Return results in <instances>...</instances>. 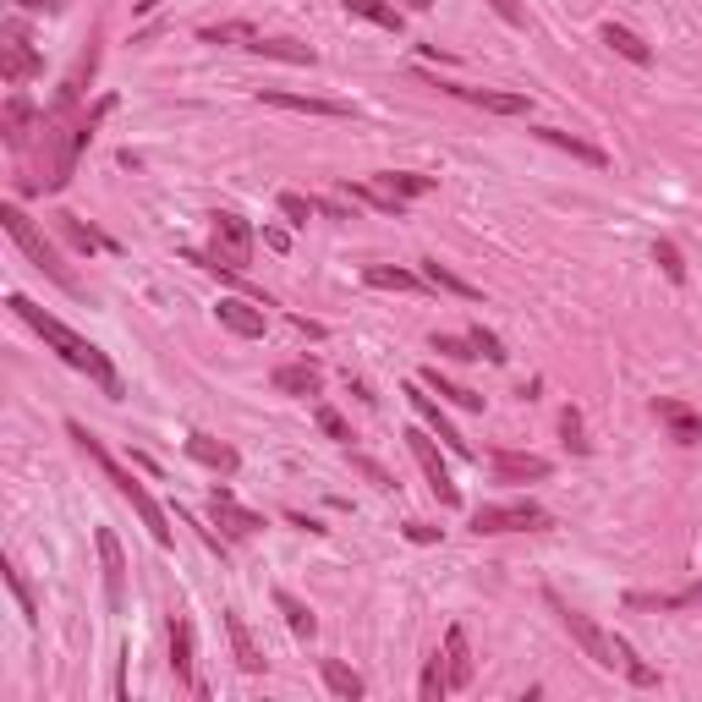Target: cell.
<instances>
[{"label":"cell","instance_id":"9c48e42d","mask_svg":"<svg viewBox=\"0 0 702 702\" xmlns=\"http://www.w3.org/2000/svg\"><path fill=\"white\" fill-rule=\"evenodd\" d=\"M407 401H412V412L422 418V428H428V433H439V439H444V444H450L455 455H472V444H467V439L455 433V422L444 418V407H439V401L428 396V385H422V379H418V385H407Z\"/></svg>","mask_w":702,"mask_h":702},{"label":"cell","instance_id":"8d00e7d4","mask_svg":"<svg viewBox=\"0 0 702 702\" xmlns=\"http://www.w3.org/2000/svg\"><path fill=\"white\" fill-rule=\"evenodd\" d=\"M433 352H439V357H455V363H472V357H478L472 335H467V340H455V335H433Z\"/></svg>","mask_w":702,"mask_h":702},{"label":"cell","instance_id":"f546056e","mask_svg":"<svg viewBox=\"0 0 702 702\" xmlns=\"http://www.w3.org/2000/svg\"><path fill=\"white\" fill-rule=\"evenodd\" d=\"M340 6H346V17H363V22H379V28L401 33V11L390 0H340Z\"/></svg>","mask_w":702,"mask_h":702},{"label":"cell","instance_id":"f35d334b","mask_svg":"<svg viewBox=\"0 0 702 702\" xmlns=\"http://www.w3.org/2000/svg\"><path fill=\"white\" fill-rule=\"evenodd\" d=\"M472 346H478V357H489V363H505V346H500V335H494V329L472 324Z\"/></svg>","mask_w":702,"mask_h":702},{"label":"cell","instance_id":"5bb4252c","mask_svg":"<svg viewBox=\"0 0 702 702\" xmlns=\"http://www.w3.org/2000/svg\"><path fill=\"white\" fill-rule=\"evenodd\" d=\"M39 66H44V61H39V55L28 50V39L11 28V33H6V50H0V77H6V83H28V77H39Z\"/></svg>","mask_w":702,"mask_h":702},{"label":"cell","instance_id":"cb8c5ba5","mask_svg":"<svg viewBox=\"0 0 702 702\" xmlns=\"http://www.w3.org/2000/svg\"><path fill=\"white\" fill-rule=\"evenodd\" d=\"M604 44H609L615 55H626L631 66H648V61H653V50H648L631 28H620V22H604Z\"/></svg>","mask_w":702,"mask_h":702},{"label":"cell","instance_id":"83f0119b","mask_svg":"<svg viewBox=\"0 0 702 702\" xmlns=\"http://www.w3.org/2000/svg\"><path fill=\"white\" fill-rule=\"evenodd\" d=\"M538 138L555 143V148H565V154H570V159H581V165H609V154H604V148H593V143L570 138V133H560V127H538Z\"/></svg>","mask_w":702,"mask_h":702},{"label":"cell","instance_id":"74e56055","mask_svg":"<svg viewBox=\"0 0 702 702\" xmlns=\"http://www.w3.org/2000/svg\"><path fill=\"white\" fill-rule=\"evenodd\" d=\"M653 259H659V270H664L670 281H675V285H687V264H681L675 242H659V248H653Z\"/></svg>","mask_w":702,"mask_h":702},{"label":"cell","instance_id":"ee69618b","mask_svg":"<svg viewBox=\"0 0 702 702\" xmlns=\"http://www.w3.org/2000/svg\"><path fill=\"white\" fill-rule=\"evenodd\" d=\"M352 461H357V467H363V472H368V478H374L379 489H396V478H390V472H385L379 461H368V455H352Z\"/></svg>","mask_w":702,"mask_h":702},{"label":"cell","instance_id":"bcb514c9","mask_svg":"<svg viewBox=\"0 0 702 702\" xmlns=\"http://www.w3.org/2000/svg\"><path fill=\"white\" fill-rule=\"evenodd\" d=\"M489 6H494L505 22H522V6H516V0H489Z\"/></svg>","mask_w":702,"mask_h":702},{"label":"cell","instance_id":"484cf974","mask_svg":"<svg viewBox=\"0 0 702 702\" xmlns=\"http://www.w3.org/2000/svg\"><path fill=\"white\" fill-rule=\"evenodd\" d=\"M318 670H324V687H329V692H335V698L357 702V698H363V692H368V687H363V675H357V670H346V664H340V659H324V664H318Z\"/></svg>","mask_w":702,"mask_h":702},{"label":"cell","instance_id":"2e32d148","mask_svg":"<svg viewBox=\"0 0 702 702\" xmlns=\"http://www.w3.org/2000/svg\"><path fill=\"white\" fill-rule=\"evenodd\" d=\"M214 318L231 329V335H242V340H259L264 335V313L253 307V302H237V296H220V307H214Z\"/></svg>","mask_w":702,"mask_h":702},{"label":"cell","instance_id":"4fadbf2b","mask_svg":"<svg viewBox=\"0 0 702 702\" xmlns=\"http://www.w3.org/2000/svg\"><path fill=\"white\" fill-rule=\"evenodd\" d=\"M170 670H176V681L187 687V692H198V698H209V687L192 675V620H170Z\"/></svg>","mask_w":702,"mask_h":702},{"label":"cell","instance_id":"44dd1931","mask_svg":"<svg viewBox=\"0 0 702 702\" xmlns=\"http://www.w3.org/2000/svg\"><path fill=\"white\" fill-rule=\"evenodd\" d=\"M653 418L664 422L681 444H698V439H702V418L687 407V401H653Z\"/></svg>","mask_w":702,"mask_h":702},{"label":"cell","instance_id":"8992f818","mask_svg":"<svg viewBox=\"0 0 702 702\" xmlns=\"http://www.w3.org/2000/svg\"><path fill=\"white\" fill-rule=\"evenodd\" d=\"M544 598H549V609L560 615V626L576 637V642H581V653H587L598 670H620V653H615V637H609V631H598V626H593L581 609H570V604H565L560 593H544Z\"/></svg>","mask_w":702,"mask_h":702},{"label":"cell","instance_id":"277c9868","mask_svg":"<svg viewBox=\"0 0 702 702\" xmlns=\"http://www.w3.org/2000/svg\"><path fill=\"white\" fill-rule=\"evenodd\" d=\"M209 226H214V253H209V259H203V253H187V259L203 264V270H231V275H242V270L253 264V226H248L242 214H231V209L209 214Z\"/></svg>","mask_w":702,"mask_h":702},{"label":"cell","instance_id":"60d3db41","mask_svg":"<svg viewBox=\"0 0 702 702\" xmlns=\"http://www.w3.org/2000/svg\"><path fill=\"white\" fill-rule=\"evenodd\" d=\"M61 231H66V237H72V242L83 248V253H94V248H99V237H94V231H88V226H83L77 214H61Z\"/></svg>","mask_w":702,"mask_h":702},{"label":"cell","instance_id":"ba28073f","mask_svg":"<svg viewBox=\"0 0 702 702\" xmlns=\"http://www.w3.org/2000/svg\"><path fill=\"white\" fill-rule=\"evenodd\" d=\"M94 544H99V560H105V604H111V615H122L127 609V555H122V538L111 527H99Z\"/></svg>","mask_w":702,"mask_h":702},{"label":"cell","instance_id":"d6986e66","mask_svg":"<svg viewBox=\"0 0 702 702\" xmlns=\"http://www.w3.org/2000/svg\"><path fill=\"white\" fill-rule=\"evenodd\" d=\"M33 122H39V111L28 105V94H11V99H6V111H0V133H6V143H11V148H28Z\"/></svg>","mask_w":702,"mask_h":702},{"label":"cell","instance_id":"7dc6e473","mask_svg":"<svg viewBox=\"0 0 702 702\" xmlns=\"http://www.w3.org/2000/svg\"><path fill=\"white\" fill-rule=\"evenodd\" d=\"M17 6H33V11H66V0H17Z\"/></svg>","mask_w":702,"mask_h":702},{"label":"cell","instance_id":"1f68e13d","mask_svg":"<svg viewBox=\"0 0 702 702\" xmlns=\"http://www.w3.org/2000/svg\"><path fill=\"white\" fill-rule=\"evenodd\" d=\"M275 604H281V615H285V626H291V631H296V637H313V631H318V620H313V609H307V604H302V598H296V593H275Z\"/></svg>","mask_w":702,"mask_h":702},{"label":"cell","instance_id":"7402d4cb","mask_svg":"<svg viewBox=\"0 0 702 702\" xmlns=\"http://www.w3.org/2000/svg\"><path fill=\"white\" fill-rule=\"evenodd\" d=\"M444 670H450V692L472 687V653H467V631L461 626L444 631Z\"/></svg>","mask_w":702,"mask_h":702},{"label":"cell","instance_id":"ffe728a7","mask_svg":"<svg viewBox=\"0 0 702 702\" xmlns=\"http://www.w3.org/2000/svg\"><path fill=\"white\" fill-rule=\"evenodd\" d=\"M494 472L505 483H527V478H549V461L527 455V450H494Z\"/></svg>","mask_w":702,"mask_h":702},{"label":"cell","instance_id":"7bdbcfd3","mask_svg":"<svg viewBox=\"0 0 702 702\" xmlns=\"http://www.w3.org/2000/svg\"><path fill=\"white\" fill-rule=\"evenodd\" d=\"M318 428H324V433H329V439H340V444H346V439H352V428H346V418H340V412H335V407H318Z\"/></svg>","mask_w":702,"mask_h":702},{"label":"cell","instance_id":"ac0fdd59","mask_svg":"<svg viewBox=\"0 0 702 702\" xmlns=\"http://www.w3.org/2000/svg\"><path fill=\"white\" fill-rule=\"evenodd\" d=\"M385 198H396L401 209H407V198H422V192H433V176H418V170H379V176H368Z\"/></svg>","mask_w":702,"mask_h":702},{"label":"cell","instance_id":"603a6c76","mask_svg":"<svg viewBox=\"0 0 702 702\" xmlns=\"http://www.w3.org/2000/svg\"><path fill=\"white\" fill-rule=\"evenodd\" d=\"M318 385H324V374L313 363H285V368H275V390L281 396H318Z\"/></svg>","mask_w":702,"mask_h":702},{"label":"cell","instance_id":"5b68a950","mask_svg":"<svg viewBox=\"0 0 702 702\" xmlns=\"http://www.w3.org/2000/svg\"><path fill=\"white\" fill-rule=\"evenodd\" d=\"M549 527V511L538 500H505V505H483L472 516V533L478 538H505V533H544Z\"/></svg>","mask_w":702,"mask_h":702},{"label":"cell","instance_id":"f6af8a7d","mask_svg":"<svg viewBox=\"0 0 702 702\" xmlns=\"http://www.w3.org/2000/svg\"><path fill=\"white\" fill-rule=\"evenodd\" d=\"M407 538H412V544H433V538H439V527H428V522H407Z\"/></svg>","mask_w":702,"mask_h":702},{"label":"cell","instance_id":"836d02e7","mask_svg":"<svg viewBox=\"0 0 702 702\" xmlns=\"http://www.w3.org/2000/svg\"><path fill=\"white\" fill-rule=\"evenodd\" d=\"M203 39H209V44H242V50H253V44H259V28H248V22H220V28H203Z\"/></svg>","mask_w":702,"mask_h":702},{"label":"cell","instance_id":"b9f144b4","mask_svg":"<svg viewBox=\"0 0 702 702\" xmlns=\"http://www.w3.org/2000/svg\"><path fill=\"white\" fill-rule=\"evenodd\" d=\"M560 433H565V444L576 450V455H587V439H581V412L576 407H565V418H560Z\"/></svg>","mask_w":702,"mask_h":702},{"label":"cell","instance_id":"6da1fadb","mask_svg":"<svg viewBox=\"0 0 702 702\" xmlns=\"http://www.w3.org/2000/svg\"><path fill=\"white\" fill-rule=\"evenodd\" d=\"M11 313H17L22 324H33V329L44 335V346H55V352H61V363H72V368H77V374H88V379H94V385H99L111 401H122V374L111 368V357H105L94 340H83V335H77L72 324H61L55 313L33 307L22 291H11Z\"/></svg>","mask_w":702,"mask_h":702},{"label":"cell","instance_id":"c3c4849f","mask_svg":"<svg viewBox=\"0 0 702 702\" xmlns=\"http://www.w3.org/2000/svg\"><path fill=\"white\" fill-rule=\"evenodd\" d=\"M407 6H412V11H428V6H433V0H407Z\"/></svg>","mask_w":702,"mask_h":702},{"label":"cell","instance_id":"30bf717a","mask_svg":"<svg viewBox=\"0 0 702 702\" xmlns=\"http://www.w3.org/2000/svg\"><path fill=\"white\" fill-rule=\"evenodd\" d=\"M209 516L226 527V538H253V533H264V516H259V511H248V505H237V494H231V489H214Z\"/></svg>","mask_w":702,"mask_h":702},{"label":"cell","instance_id":"e0dca14e","mask_svg":"<svg viewBox=\"0 0 702 702\" xmlns=\"http://www.w3.org/2000/svg\"><path fill=\"white\" fill-rule=\"evenodd\" d=\"M226 631H231V653H237V664L248 670V675H259L270 659H264V648L253 642V631H248V620H242V609H226Z\"/></svg>","mask_w":702,"mask_h":702},{"label":"cell","instance_id":"7a4b0ae2","mask_svg":"<svg viewBox=\"0 0 702 702\" xmlns=\"http://www.w3.org/2000/svg\"><path fill=\"white\" fill-rule=\"evenodd\" d=\"M66 433H72V439H77V450H83V455H88V461H94V467H99V472H105V478H111V483H116L127 500H133V511L143 516L148 538H154L159 549H170V544H176V533H170V516L159 511V500H154V494H148L138 478H133V472H127V467H122V461H116V455H111V450H105V444H99V439H94V433H88L77 418L66 422Z\"/></svg>","mask_w":702,"mask_h":702},{"label":"cell","instance_id":"e575fe53","mask_svg":"<svg viewBox=\"0 0 702 702\" xmlns=\"http://www.w3.org/2000/svg\"><path fill=\"white\" fill-rule=\"evenodd\" d=\"M444 692H450V670H444V653H433L422 664V702H439Z\"/></svg>","mask_w":702,"mask_h":702},{"label":"cell","instance_id":"9a60e30c","mask_svg":"<svg viewBox=\"0 0 702 702\" xmlns=\"http://www.w3.org/2000/svg\"><path fill=\"white\" fill-rule=\"evenodd\" d=\"M187 455L192 461H203L209 472H220V478H231L237 467H242V455L226 444V439H209V433H187Z\"/></svg>","mask_w":702,"mask_h":702},{"label":"cell","instance_id":"f1b7e54d","mask_svg":"<svg viewBox=\"0 0 702 702\" xmlns=\"http://www.w3.org/2000/svg\"><path fill=\"white\" fill-rule=\"evenodd\" d=\"M422 385H428L439 401H455V407H467V412H483V396H478V390H467V385L439 379V368H428V374H422Z\"/></svg>","mask_w":702,"mask_h":702},{"label":"cell","instance_id":"ab89813d","mask_svg":"<svg viewBox=\"0 0 702 702\" xmlns=\"http://www.w3.org/2000/svg\"><path fill=\"white\" fill-rule=\"evenodd\" d=\"M631 598H642V604H659V609H681V604H702V581H692L687 593H670V598H648V593H631Z\"/></svg>","mask_w":702,"mask_h":702},{"label":"cell","instance_id":"3957f363","mask_svg":"<svg viewBox=\"0 0 702 702\" xmlns=\"http://www.w3.org/2000/svg\"><path fill=\"white\" fill-rule=\"evenodd\" d=\"M0 226H6V237H11V242H17L22 253H28V264H33L39 275H50V281L61 285L66 296H83V285H77V275H72L66 264H61L55 242H50V237H44V231H39V226H33V220H28V214L17 209V203H0Z\"/></svg>","mask_w":702,"mask_h":702},{"label":"cell","instance_id":"52a82bcc","mask_svg":"<svg viewBox=\"0 0 702 702\" xmlns=\"http://www.w3.org/2000/svg\"><path fill=\"white\" fill-rule=\"evenodd\" d=\"M407 444H412V455H418L422 478H428V489H433V500H439V505H461V489L450 483V472H444V455H439L433 433H428V428H407Z\"/></svg>","mask_w":702,"mask_h":702},{"label":"cell","instance_id":"7c38bea8","mask_svg":"<svg viewBox=\"0 0 702 702\" xmlns=\"http://www.w3.org/2000/svg\"><path fill=\"white\" fill-rule=\"evenodd\" d=\"M264 105H281V111H296V116H329V122H346L352 111L340 99H318V94H285V88H259Z\"/></svg>","mask_w":702,"mask_h":702},{"label":"cell","instance_id":"4dcf8cb0","mask_svg":"<svg viewBox=\"0 0 702 702\" xmlns=\"http://www.w3.org/2000/svg\"><path fill=\"white\" fill-rule=\"evenodd\" d=\"M363 281L374 285V291H418V285H428L422 275H412V270H390V264H368Z\"/></svg>","mask_w":702,"mask_h":702},{"label":"cell","instance_id":"8fae6325","mask_svg":"<svg viewBox=\"0 0 702 702\" xmlns=\"http://www.w3.org/2000/svg\"><path fill=\"white\" fill-rule=\"evenodd\" d=\"M444 94H455V99H467V105H478V111H494V116H527V111H533V99H527V94H500V88L444 83Z\"/></svg>","mask_w":702,"mask_h":702},{"label":"cell","instance_id":"4316f807","mask_svg":"<svg viewBox=\"0 0 702 702\" xmlns=\"http://www.w3.org/2000/svg\"><path fill=\"white\" fill-rule=\"evenodd\" d=\"M253 55H270V61H291V66H313V61H318V55H313L307 44H296V39H264V33H259Z\"/></svg>","mask_w":702,"mask_h":702},{"label":"cell","instance_id":"d6a6232c","mask_svg":"<svg viewBox=\"0 0 702 702\" xmlns=\"http://www.w3.org/2000/svg\"><path fill=\"white\" fill-rule=\"evenodd\" d=\"M0 576H6V587H11V598H17L22 620H28V626H39V604H33V593H28V581H22V570H17V560H6V565H0Z\"/></svg>","mask_w":702,"mask_h":702},{"label":"cell","instance_id":"d590c367","mask_svg":"<svg viewBox=\"0 0 702 702\" xmlns=\"http://www.w3.org/2000/svg\"><path fill=\"white\" fill-rule=\"evenodd\" d=\"M281 214L291 220V226H307V220L318 214V203H313V198H302V192H281Z\"/></svg>","mask_w":702,"mask_h":702},{"label":"cell","instance_id":"d4e9b609","mask_svg":"<svg viewBox=\"0 0 702 702\" xmlns=\"http://www.w3.org/2000/svg\"><path fill=\"white\" fill-rule=\"evenodd\" d=\"M422 281L433 285V291H450V296H461V302H478V296H483L478 285H472V281H461L455 270H444L439 259H428V264H422Z\"/></svg>","mask_w":702,"mask_h":702}]
</instances>
